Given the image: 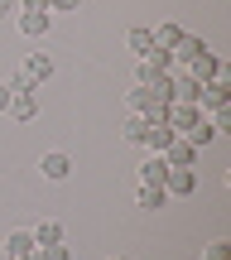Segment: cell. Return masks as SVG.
<instances>
[{
    "label": "cell",
    "mask_w": 231,
    "mask_h": 260,
    "mask_svg": "<svg viewBox=\"0 0 231 260\" xmlns=\"http://www.w3.org/2000/svg\"><path fill=\"white\" fill-rule=\"evenodd\" d=\"M145 125H149L145 116H135V111H130V116H125V125H120V135H125L130 145H140V140H145Z\"/></svg>",
    "instance_id": "cell-20"
},
{
    "label": "cell",
    "mask_w": 231,
    "mask_h": 260,
    "mask_svg": "<svg viewBox=\"0 0 231 260\" xmlns=\"http://www.w3.org/2000/svg\"><path fill=\"white\" fill-rule=\"evenodd\" d=\"M10 116L15 121H39V92H10Z\"/></svg>",
    "instance_id": "cell-9"
},
{
    "label": "cell",
    "mask_w": 231,
    "mask_h": 260,
    "mask_svg": "<svg viewBox=\"0 0 231 260\" xmlns=\"http://www.w3.org/2000/svg\"><path fill=\"white\" fill-rule=\"evenodd\" d=\"M48 24H53V15H29V10L19 15V34H24V39H44Z\"/></svg>",
    "instance_id": "cell-12"
},
{
    "label": "cell",
    "mask_w": 231,
    "mask_h": 260,
    "mask_svg": "<svg viewBox=\"0 0 231 260\" xmlns=\"http://www.w3.org/2000/svg\"><path fill=\"white\" fill-rule=\"evenodd\" d=\"M82 0H48V15H77Z\"/></svg>",
    "instance_id": "cell-23"
},
{
    "label": "cell",
    "mask_w": 231,
    "mask_h": 260,
    "mask_svg": "<svg viewBox=\"0 0 231 260\" xmlns=\"http://www.w3.org/2000/svg\"><path fill=\"white\" fill-rule=\"evenodd\" d=\"M0 251H5L10 260H19V255H29V251H39V246H34V232H29V226H19V232H10V236H5V246H0Z\"/></svg>",
    "instance_id": "cell-11"
},
{
    "label": "cell",
    "mask_w": 231,
    "mask_h": 260,
    "mask_svg": "<svg viewBox=\"0 0 231 260\" xmlns=\"http://www.w3.org/2000/svg\"><path fill=\"white\" fill-rule=\"evenodd\" d=\"M164 193L169 198H193L197 193V169H169L164 174Z\"/></svg>",
    "instance_id": "cell-4"
},
{
    "label": "cell",
    "mask_w": 231,
    "mask_h": 260,
    "mask_svg": "<svg viewBox=\"0 0 231 260\" xmlns=\"http://www.w3.org/2000/svg\"><path fill=\"white\" fill-rule=\"evenodd\" d=\"M34 232V246H58L63 241V222H39V226H29Z\"/></svg>",
    "instance_id": "cell-15"
},
{
    "label": "cell",
    "mask_w": 231,
    "mask_h": 260,
    "mask_svg": "<svg viewBox=\"0 0 231 260\" xmlns=\"http://www.w3.org/2000/svg\"><path fill=\"white\" fill-rule=\"evenodd\" d=\"M125 102H130V111L135 116H145V121H164V111H169V102L154 92V87H145V82H135L125 92Z\"/></svg>",
    "instance_id": "cell-1"
},
{
    "label": "cell",
    "mask_w": 231,
    "mask_h": 260,
    "mask_svg": "<svg viewBox=\"0 0 231 260\" xmlns=\"http://www.w3.org/2000/svg\"><path fill=\"white\" fill-rule=\"evenodd\" d=\"M203 260H231V241H226V236L207 241V246H203Z\"/></svg>",
    "instance_id": "cell-21"
},
{
    "label": "cell",
    "mask_w": 231,
    "mask_h": 260,
    "mask_svg": "<svg viewBox=\"0 0 231 260\" xmlns=\"http://www.w3.org/2000/svg\"><path fill=\"white\" fill-rule=\"evenodd\" d=\"M39 174H44L48 183H63V178L73 174V159H68L63 149H48V154H39Z\"/></svg>",
    "instance_id": "cell-5"
},
{
    "label": "cell",
    "mask_w": 231,
    "mask_h": 260,
    "mask_svg": "<svg viewBox=\"0 0 231 260\" xmlns=\"http://www.w3.org/2000/svg\"><path fill=\"white\" fill-rule=\"evenodd\" d=\"M203 106H197V102H169V111H164V121L169 125H174V135H188V130H193L197 121H203Z\"/></svg>",
    "instance_id": "cell-2"
},
{
    "label": "cell",
    "mask_w": 231,
    "mask_h": 260,
    "mask_svg": "<svg viewBox=\"0 0 231 260\" xmlns=\"http://www.w3.org/2000/svg\"><path fill=\"white\" fill-rule=\"evenodd\" d=\"M203 53H207V39L183 34V39H178V48H174V68H188L193 58H203Z\"/></svg>",
    "instance_id": "cell-10"
},
{
    "label": "cell",
    "mask_w": 231,
    "mask_h": 260,
    "mask_svg": "<svg viewBox=\"0 0 231 260\" xmlns=\"http://www.w3.org/2000/svg\"><path fill=\"white\" fill-rule=\"evenodd\" d=\"M140 63H149L154 73H174V48H159V44H154L145 58H140Z\"/></svg>",
    "instance_id": "cell-17"
},
{
    "label": "cell",
    "mask_w": 231,
    "mask_h": 260,
    "mask_svg": "<svg viewBox=\"0 0 231 260\" xmlns=\"http://www.w3.org/2000/svg\"><path fill=\"white\" fill-rule=\"evenodd\" d=\"M19 260H44V255H39V251H29V255H19Z\"/></svg>",
    "instance_id": "cell-27"
},
{
    "label": "cell",
    "mask_w": 231,
    "mask_h": 260,
    "mask_svg": "<svg viewBox=\"0 0 231 260\" xmlns=\"http://www.w3.org/2000/svg\"><path fill=\"white\" fill-rule=\"evenodd\" d=\"M125 44H130V53H140V58H145L149 48H154V29H130V34H125Z\"/></svg>",
    "instance_id": "cell-19"
},
{
    "label": "cell",
    "mask_w": 231,
    "mask_h": 260,
    "mask_svg": "<svg viewBox=\"0 0 231 260\" xmlns=\"http://www.w3.org/2000/svg\"><path fill=\"white\" fill-rule=\"evenodd\" d=\"M164 203H169L164 183H140V207H145V212H159Z\"/></svg>",
    "instance_id": "cell-13"
},
{
    "label": "cell",
    "mask_w": 231,
    "mask_h": 260,
    "mask_svg": "<svg viewBox=\"0 0 231 260\" xmlns=\"http://www.w3.org/2000/svg\"><path fill=\"white\" fill-rule=\"evenodd\" d=\"M183 140H188V145H197V149H203V145H212V140H217V125H212V121H207V116H203V121H197L193 130H188Z\"/></svg>",
    "instance_id": "cell-18"
},
{
    "label": "cell",
    "mask_w": 231,
    "mask_h": 260,
    "mask_svg": "<svg viewBox=\"0 0 231 260\" xmlns=\"http://www.w3.org/2000/svg\"><path fill=\"white\" fill-rule=\"evenodd\" d=\"M183 73H193L197 82H217V77H231V68H226V58H222V53H212V48H207V53H203V58H193Z\"/></svg>",
    "instance_id": "cell-3"
},
{
    "label": "cell",
    "mask_w": 231,
    "mask_h": 260,
    "mask_svg": "<svg viewBox=\"0 0 231 260\" xmlns=\"http://www.w3.org/2000/svg\"><path fill=\"white\" fill-rule=\"evenodd\" d=\"M53 68H58V63H53V53H29L19 73H24V77H29V82H34V87H44L48 77H53Z\"/></svg>",
    "instance_id": "cell-7"
},
{
    "label": "cell",
    "mask_w": 231,
    "mask_h": 260,
    "mask_svg": "<svg viewBox=\"0 0 231 260\" xmlns=\"http://www.w3.org/2000/svg\"><path fill=\"white\" fill-rule=\"evenodd\" d=\"M183 34H188L183 24H174V19H164V24L154 29V44H159V48H178V39H183Z\"/></svg>",
    "instance_id": "cell-16"
},
{
    "label": "cell",
    "mask_w": 231,
    "mask_h": 260,
    "mask_svg": "<svg viewBox=\"0 0 231 260\" xmlns=\"http://www.w3.org/2000/svg\"><path fill=\"white\" fill-rule=\"evenodd\" d=\"M0 15H19V0H0Z\"/></svg>",
    "instance_id": "cell-26"
},
{
    "label": "cell",
    "mask_w": 231,
    "mask_h": 260,
    "mask_svg": "<svg viewBox=\"0 0 231 260\" xmlns=\"http://www.w3.org/2000/svg\"><path fill=\"white\" fill-rule=\"evenodd\" d=\"M0 111H10V87H5V77H0Z\"/></svg>",
    "instance_id": "cell-25"
},
{
    "label": "cell",
    "mask_w": 231,
    "mask_h": 260,
    "mask_svg": "<svg viewBox=\"0 0 231 260\" xmlns=\"http://www.w3.org/2000/svg\"><path fill=\"white\" fill-rule=\"evenodd\" d=\"M39 255H44V260H73V251H68L63 241H58V246H39Z\"/></svg>",
    "instance_id": "cell-22"
},
{
    "label": "cell",
    "mask_w": 231,
    "mask_h": 260,
    "mask_svg": "<svg viewBox=\"0 0 231 260\" xmlns=\"http://www.w3.org/2000/svg\"><path fill=\"white\" fill-rule=\"evenodd\" d=\"M111 260H120V255H111Z\"/></svg>",
    "instance_id": "cell-28"
},
{
    "label": "cell",
    "mask_w": 231,
    "mask_h": 260,
    "mask_svg": "<svg viewBox=\"0 0 231 260\" xmlns=\"http://www.w3.org/2000/svg\"><path fill=\"white\" fill-rule=\"evenodd\" d=\"M174 140H178V135H174V125H169V121H149V125H145V140H140V145H145L149 154H164Z\"/></svg>",
    "instance_id": "cell-6"
},
{
    "label": "cell",
    "mask_w": 231,
    "mask_h": 260,
    "mask_svg": "<svg viewBox=\"0 0 231 260\" xmlns=\"http://www.w3.org/2000/svg\"><path fill=\"white\" fill-rule=\"evenodd\" d=\"M164 164H169V169H197V145H188V140L178 135L174 145L164 149Z\"/></svg>",
    "instance_id": "cell-8"
},
{
    "label": "cell",
    "mask_w": 231,
    "mask_h": 260,
    "mask_svg": "<svg viewBox=\"0 0 231 260\" xmlns=\"http://www.w3.org/2000/svg\"><path fill=\"white\" fill-rule=\"evenodd\" d=\"M5 87H10V92H39V87H34V82H29V77H24V73H15V77H5Z\"/></svg>",
    "instance_id": "cell-24"
},
{
    "label": "cell",
    "mask_w": 231,
    "mask_h": 260,
    "mask_svg": "<svg viewBox=\"0 0 231 260\" xmlns=\"http://www.w3.org/2000/svg\"><path fill=\"white\" fill-rule=\"evenodd\" d=\"M164 174H169L164 154H149L145 164H140V183H164Z\"/></svg>",
    "instance_id": "cell-14"
}]
</instances>
